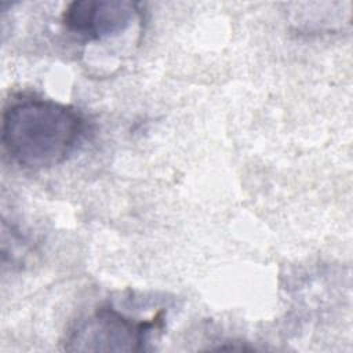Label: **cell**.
Listing matches in <instances>:
<instances>
[{
  "label": "cell",
  "mask_w": 353,
  "mask_h": 353,
  "mask_svg": "<svg viewBox=\"0 0 353 353\" xmlns=\"http://www.w3.org/2000/svg\"><path fill=\"white\" fill-rule=\"evenodd\" d=\"M142 21L139 4L123 0H76L62 12L65 29L87 44L114 43L139 30Z\"/></svg>",
  "instance_id": "obj_3"
},
{
  "label": "cell",
  "mask_w": 353,
  "mask_h": 353,
  "mask_svg": "<svg viewBox=\"0 0 353 353\" xmlns=\"http://www.w3.org/2000/svg\"><path fill=\"white\" fill-rule=\"evenodd\" d=\"M87 135L84 113L54 99L21 94L3 110V148L22 168L47 170L65 163Z\"/></svg>",
  "instance_id": "obj_1"
},
{
  "label": "cell",
  "mask_w": 353,
  "mask_h": 353,
  "mask_svg": "<svg viewBox=\"0 0 353 353\" xmlns=\"http://www.w3.org/2000/svg\"><path fill=\"white\" fill-rule=\"evenodd\" d=\"M163 313L135 319L112 303L94 309L69 332L65 347L72 352H141L163 325Z\"/></svg>",
  "instance_id": "obj_2"
}]
</instances>
